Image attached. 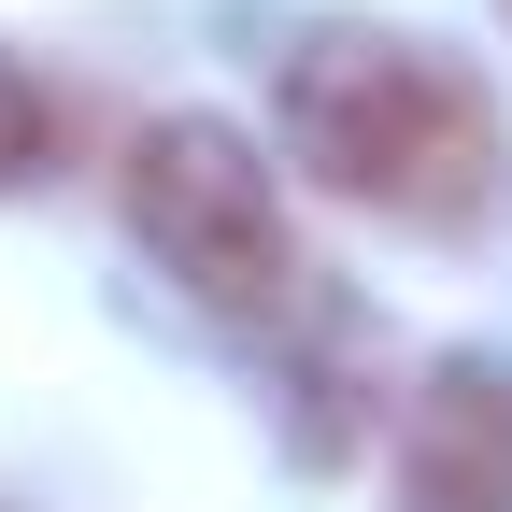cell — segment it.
Wrapping results in <instances>:
<instances>
[{
  "label": "cell",
  "mask_w": 512,
  "mask_h": 512,
  "mask_svg": "<svg viewBox=\"0 0 512 512\" xmlns=\"http://www.w3.org/2000/svg\"><path fill=\"white\" fill-rule=\"evenodd\" d=\"M0 512H15V498H0Z\"/></svg>",
  "instance_id": "cell-5"
},
{
  "label": "cell",
  "mask_w": 512,
  "mask_h": 512,
  "mask_svg": "<svg viewBox=\"0 0 512 512\" xmlns=\"http://www.w3.org/2000/svg\"><path fill=\"white\" fill-rule=\"evenodd\" d=\"M128 228H143V256L200 313H228V328H299L313 313V242L285 214L271 157H256L228 114H157L143 143H128Z\"/></svg>",
  "instance_id": "cell-2"
},
{
  "label": "cell",
  "mask_w": 512,
  "mask_h": 512,
  "mask_svg": "<svg viewBox=\"0 0 512 512\" xmlns=\"http://www.w3.org/2000/svg\"><path fill=\"white\" fill-rule=\"evenodd\" d=\"M43 171H57V100L0 57V200H15V185H43Z\"/></svg>",
  "instance_id": "cell-4"
},
{
  "label": "cell",
  "mask_w": 512,
  "mask_h": 512,
  "mask_svg": "<svg viewBox=\"0 0 512 512\" xmlns=\"http://www.w3.org/2000/svg\"><path fill=\"white\" fill-rule=\"evenodd\" d=\"M271 114H285V157L356 214L470 228L498 200V100L413 29H299Z\"/></svg>",
  "instance_id": "cell-1"
},
{
  "label": "cell",
  "mask_w": 512,
  "mask_h": 512,
  "mask_svg": "<svg viewBox=\"0 0 512 512\" xmlns=\"http://www.w3.org/2000/svg\"><path fill=\"white\" fill-rule=\"evenodd\" d=\"M399 512H512V370L441 356L399 413Z\"/></svg>",
  "instance_id": "cell-3"
}]
</instances>
